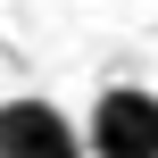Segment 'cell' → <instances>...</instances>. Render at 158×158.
Masks as SVG:
<instances>
[{"mask_svg": "<svg viewBox=\"0 0 158 158\" xmlns=\"http://www.w3.org/2000/svg\"><path fill=\"white\" fill-rule=\"evenodd\" d=\"M92 158H158V92L150 83H108L83 117Z\"/></svg>", "mask_w": 158, "mask_h": 158, "instance_id": "obj_1", "label": "cell"}, {"mask_svg": "<svg viewBox=\"0 0 158 158\" xmlns=\"http://www.w3.org/2000/svg\"><path fill=\"white\" fill-rule=\"evenodd\" d=\"M0 158H92L58 100H0Z\"/></svg>", "mask_w": 158, "mask_h": 158, "instance_id": "obj_2", "label": "cell"}]
</instances>
